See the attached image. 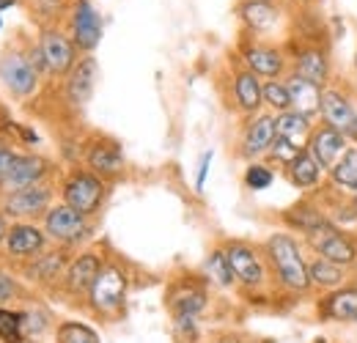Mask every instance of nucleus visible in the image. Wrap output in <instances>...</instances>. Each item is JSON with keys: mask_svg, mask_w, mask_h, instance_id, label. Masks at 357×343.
Returning <instances> with one entry per match:
<instances>
[{"mask_svg": "<svg viewBox=\"0 0 357 343\" xmlns=\"http://www.w3.org/2000/svg\"><path fill=\"white\" fill-rule=\"evenodd\" d=\"M63 264H66V256H63V253H47V256L36 258V264L28 266V275H31L33 280H52V277L61 275Z\"/></svg>", "mask_w": 357, "mask_h": 343, "instance_id": "473e14b6", "label": "nucleus"}, {"mask_svg": "<svg viewBox=\"0 0 357 343\" xmlns=\"http://www.w3.org/2000/svg\"><path fill=\"white\" fill-rule=\"evenodd\" d=\"M102 198H105V181L96 173H75L63 184V204L86 217L102 206Z\"/></svg>", "mask_w": 357, "mask_h": 343, "instance_id": "20e7f679", "label": "nucleus"}, {"mask_svg": "<svg viewBox=\"0 0 357 343\" xmlns=\"http://www.w3.org/2000/svg\"><path fill=\"white\" fill-rule=\"evenodd\" d=\"M6 245H8V253L17 258H31L36 253H42L45 247V234L28 222H17L8 228V236H6Z\"/></svg>", "mask_w": 357, "mask_h": 343, "instance_id": "6ab92c4d", "label": "nucleus"}, {"mask_svg": "<svg viewBox=\"0 0 357 343\" xmlns=\"http://www.w3.org/2000/svg\"><path fill=\"white\" fill-rule=\"evenodd\" d=\"M89 165L96 173H102V176L119 173L124 168V157H121L119 143H113V140H99V143H93L89 151Z\"/></svg>", "mask_w": 357, "mask_h": 343, "instance_id": "b1692460", "label": "nucleus"}, {"mask_svg": "<svg viewBox=\"0 0 357 343\" xmlns=\"http://www.w3.org/2000/svg\"><path fill=\"white\" fill-rule=\"evenodd\" d=\"M275 181V173L269 171L267 165H261V162H253V165H248V171H245V184H248V190H267L269 184Z\"/></svg>", "mask_w": 357, "mask_h": 343, "instance_id": "c9c22d12", "label": "nucleus"}, {"mask_svg": "<svg viewBox=\"0 0 357 343\" xmlns=\"http://www.w3.org/2000/svg\"><path fill=\"white\" fill-rule=\"evenodd\" d=\"M300 151H305V148H300V146H294V143H289V140H283V137H275V143H272V148H269V154H272L283 168H289V165L297 160Z\"/></svg>", "mask_w": 357, "mask_h": 343, "instance_id": "e433bc0d", "label": "nucleus"}, {"mask_svg": "<svg viewBox=\"0 0 357 343\" xmlns=\"http://www.w3.org/2000/svg\"><path fill=\"white\" fill-rule=\"evenodd\" d=\"M355 66H357V61H355Z\"/></svg>", "mask_w": 357, "mask_h": 343, "instance_id": "a18cd8bd", "label": "nucleus"}, {"mask_svg": "<svg viewBox=\"0 0 357 343\" xmlns=\"http://www.w3.org/2000/svg\"><path fill=\"white\" fill-rule=\"evenodd\" d=\"M17 157H20V154H14V151H8V148H0V178L8 173V168L14 165Z\"/></svg>", "mask_w": 357, "mask_h": 343, "instance_id": "a19ab883", "label": "nucleus"}, {"mask_svg": "<svg viewBox=\"0 0 357 343\" xmlns=\"http://www.w3.org/2000/svg\"><path fill=\"white\" fill-rule=\"evenodd\" d=\"M14 294H17V283H14V277H11L8 272L0 269V305L8 302Z\"/></svg>", "mask_w": 357, "mask_h": 343, "instance_id": "4c0bfd02", "label": "nucleus"}, {"mask_svg": "<svg viewBox=\"0 0 357 343\" xmlns=\"http://www.w3.org/2000/svg\"><path fill=\"white\" fill-rule=\"evenodd\" d=\"M55 335H58V343H99V335L80 321H63Z\"/></svg>", "mask_w": 357, "mask_h": 343, "instance_id": "72a5a7b5", "label": "nucleus"}, {"mask_svg": "<svg viewBox=\"0 0 357 343\" xmlns=\"http://www.w3.org/2000/svg\"><path fill=\"white\" fill-rule=\"evenodd\" d=\"M275 116H256L242 137V154L245 157H261L269 154L272 143H275Z\"/></svg>", "mask_w": 357, "mask_h": 343, "instance_id": "dca6fc26", "label": "nucleus"}, {"mask_svg": "<svg viewBox=\"0 0 357 343\" xmlns=\"http://www.w3.org/2000/svg\"><path fill=\"white\" fill-rule=\"evenodd\" d=\"M242 17L250 28L256 31H269L275 22H278V8L269 3V0H248L242 6Z\"/></svg>", "mask_w": 357, "mask_h": 343, "instance_id": "cd10ccee", "label": "nucleus"}, {"mask_svg": "<svg viewBox=\"0 0 357 343\" xmlns=\"http://www.w3.org/2000/svg\"><path fill=\"white\" fill-rule=\"evenodd\" d=\"M305 239H308V245L316 250L319 258H327V261H333L344 269L357 264V245L347 234H341L330 220L321 222L319 228H313L311 234H305Z\"/></svg>", "mask_w": 357, "mask_h": 343, "instance_id": "7ed1b4c3", "label": "nucleus"}, {"mask_svg": "<svg viewBox=\"0 0 357 343\" xmlns=\"http://www.w3.org/2000/svg\"><path fill=\"white\" fill-rule=\"evenodd\" d=\"M330 176L338 187L357 192V148H347L344 157L330 168Z\"/></svg>", "mask_w": 357, "mask_h": 343, "instance_id": "c756f323", "label": "nucleus"}, {"mask_svg": "<svg viewBox=\"0 0 357 343\" xmlns=\"http://www.w3.org/2000/svg\"><path fill=\"white\" fill-rule=\"evenodd\" d=\"M267 258L272 264L275 277L280 280L283 289L294 294H305L311 289V275H308V261L303 256L300 245L289 234H272L267 239Z\"/></svg>", "mask_w": 357, "mask_h": 343, "instance_id": "f257e3e1", "label": "nucleus"}, {"mask_svg": "<svg viewBox=\"0 0 357 343\" xmlns=\"http://www.w3.org/2000/svg\"><path fill=\"white\" fill-rule=\"evenodd\" d=\"M50 162L42 157H33V154H22L14 160V165L8 168V173L0 178V190L6 192H17V190H25V187H33L45 178Z\"/></svg>", "mask_w": 357, "mask_h": 343, "instance_id": "9d476101", "label": "nucleus"}, {"mask_svg": "<svg viewBox=\"0 0 357 343\" xmlns=\"http://www.w3.org/2000/svg\"><path fill=\"white\" fill-rule=\"evenodd\" d=\"M234 96H236V105L245 113H256L264 105V86H261L259 75H253L250 69L248 72H239L234 77Z\"/></svg>", "mask_w": 357, "mask_h": 343, "instance_id": "4be33fe9", "label": "nucleus"}, {"mask_svg": "<svg viewBox=\"0 0 357 343\" xmlns=\"http://www.w3.org/2000/svg\"><path fill=\"white\" fill-rule=\"evenodd\" d=\"M283 220H286L291 228L303 231V234H311L313 228H319L321 222H327V217L321 215V209H316L311 204H297V206H291L289 212H283Z\"/></svg>", "mask_w": 357, "mask_h": 343, "instance_id": "c85d7f7f", "label": "nucleus"}, {"mask_svg": "<svg viewBox=\"0 0 357 343\" xmlns=\"http://www.w3.org/2000/svg\"><path fill=\"white\" fill-rule=\"evenodd\" d=\"M264 105H269L275 113H286L291 110V96H289V86L280 80H269L264 86Z\"/></svg>", "mask_w": 357, "mask_h": 343, "instance_id": "f704fd0d", "label": "nucleus"}, {"mask_svg": "<svg viewBox=\"0 0 357 343\" xmlns=\"http://www.w3.org/2000/svg\"><path fill=\"white\" fill-rule=\"evenodd\" d=\"M45 231L47 236L63 242V245H72L77 239H83L89 234V222H86V215L75 212L72 206L61 204V206H52L45 217Z\"/></svg>", "mask_w": 357, "mask_h": 343, "instance_id": "0eeeda50", "label": "nucleus"}, {"mask_svg": "<svg viewBox=\"0 0 357 343\" xmlns=\"http://www.w3.org/2000/svg\"><path fill=\"white\" fill-rule=\"evenodd\" d=\"M204 272H206V277L212 280V283H218V286H234V272H231V266H228V258H225V250H215L212 256L206 258V264H204Z\"/></svg>", "mask_w": 357, "mask_h": 343, "instance_id": "2f4dec72", "label": "nucleus"}, {"mask_svg": "<svg viewBox=\"0 0 357 343\" xmlns=\"http://www.w3.org/2000/svg\"><path fill=\"white\" fill-rule=\"evenodd\" d=\"M311 132H313L311 119L303 116V113H297V110H286V113H278L275 116V135L283 137V140H289V143H294V146H300V148H305Z\"/></svg>", "mask_w": 357, "mask_h": 343, "instance_id": "412c9836", "label": "nucleus"}, {"mask_svg": "<svg viewBox=\"0 0 357 343\" xmlns=\"http://www.w3.org/2000/svg\"><path fill=\"white\" fill-rule=\"evenodd\" d=\"M22 316H25V333L28 335H36L45 330V316H39V313H22Z\"/></svg>", "mask_w": 357, "mask_h": 343, "instance_id": "ea45409f", "label": "nucleus"}, {"mask_svg": "<svg viewBox=\"0 0 357 343\" xmlns=\"http://www.w3.org/2000/svg\"><path fill=\"white\" fill-rule=\"evenodd\" d=\"M286 86H289V96H291V110H297V113H303L308 119L321 110V86L300 77L297 72L286 80Z\"/></svg>", "mask_w": 357, "mask_h": 343, "instance_id": "a211bd4d", "label": "nucleus"}, {"mask_svg": "<svg viewBox=\"0 0 357 343\" xmlns=\"http://www.w3.org/2000/svg\"><path fill=\"white\" fill-rule=\"evenodd\" d=\"M39 52L45 58L47 72H52V75H66L75 66V44L58 31H45L42 33Z\"/></svg>", "mask_w": 357, "mask_h": 343, "instance_id": "9b49d317", "label": "nucleus"}, {"mask_svg": "<svg viewBox=\"0 0 357 343\" xmlns=\"http://www.w3.org/2000/svg\"><path fill=\"white\" fill-rule=\"evenodd\" d=\"M209 165H212V151H206L201 157V165H198V178H195V190L204 192V184H206V176H209Z\"/></svg>", "mask_w": 357, "mask_h": 343, "instance_id": "58836bf2", "label": "nucleus"}, {"mask_svg": "<svg viewBox=\"0 0 357 343\" xmlns=\"http://www.w3.org/2000/svg\"><path fill=\"white\" fill-rule=\"evenodd\" d=\"M72 33H75V44L80 49H93L99 39H102V20L96 14V8L89 0H80L75 6V17H72Z\"/></svg>", "mask_w": 357, "mask_h": 343, "instance_id": "4468645a", "label": "nucleus"}, {"mask_svg": "<svg viewBox=\"0 0 357 343\" xmlns=\"http://www.w3.org/2000/svg\"><path fill=\"white\" fill-rule=\"evenodd\" d=\"M305 151L319 162L321 171H330V168L344 157V151H347V137H344L341 132H335L333 127L321 124V127H316L311 132V137H308V143H305Z\"/></svg>", "mask_w": 357, "mask_h": 343, "instance_id": "6e6552de", "label": "nucleus"}, {"mask_svg": "<svg viewBox=\"0 0 357 343\" xmlns=\"http://www.w3.org/2000/svg\"><path fill=\"white\" fill-rule=\"evenodd\" d=\"M319 316L324 321L357 324V286H341L319 302Z\"/></svg>", "mask_w": 357, "mask_h": 343, "instance_id": "ddd939ff", "label": "nucleus"}, {"mask_svg": "<svg viewBox=\"0 0 357 343\" xmlns=\"http://www.w3.org/2000/svg\"><path fill=\"white\" fill-rule=\"evenodd\" d=\"M0 80L11 88L17 96H31L36 91L39 75H36V66L25 55L6 52L3 61H0Z\"/></svg>", "mask_w": 357, "mask_h": 343, "instance_id": "1a4fd4ad", "label": "nucleus"}, {"mask_svg": "<svg viewBox=\"0 0 357 343\" xmlns=\"http://www.w3.org/2000/svg\"><path fill=\"white\" fill-rule=\"evenodd\" d=\"M127 289H130V280H127L124 269H119L116 264H105L89 291L91 307L102 316L116 313L127 300Z\"/></svg>", "mask_w": 357, "mask_h": 343, "instance_id": "f03ea898", "label": "nucleus"}, {"mask_svg": "<svg viewBox=\"0 0 357 343\" xmlns=\"http://www.w3.org/2000/svg\"><path fill=\"white\" fill-rule=\"evenodd\" d=\"M102 258L96 256V253H83V256H77L72 264H69V269H66V275H63V286H66V291L69 294H83V291H91V286H93V280H96V275L102 272Z\"/></svg>", "mask_w": 357, "mask_h": 343, "instance_id": "2eb2a0df", "label": "nucleus"}, {"mask_svg": "<svg viewBox=\"0 0 357 343\" xmlns=\"http://www.w3.org/2000/svg\"><path fill=\"white\" fill-rule=\"evenodd\" d=\"M8 6H14V0H0V8H8Z\"/></svg>", "mask_w": 357, "mask_h": 343, "instance_id": "37998d69", "label": "nucleus"}, {"mask_svg": "<svg viewBox=\"0 0 357 343\" xmlns=\"http://www.w3.org/2000/svg\"><path fill=\"white\" fill-rule=\"evenodd\" d=\"M245 63L259 77H278L283 72V55L275 47H248Z\"/></svg>", "mask_w": 357, "mask_h": 343, "instance_id": "393cba45", "label": "nucleus"}, {"mask_svg": "<svg viewBox=\"0 0 357 343\" xmlns=\"http://www.w3.org/2000/svg\"><path fill=\"white\" fill-rule=\"evenodd\" d=\"M96 86V58H83L80 63H75L69 80H66V96L75 105H86Z\"/></svg>", "mask_w": 357, "mask_h": 343, "instance_id": "aec40b11", "label": "nucleus"}, {"mask_svg": "<svg viewBox=\"0 0 357 343\" xmlns=\"http://www.w3.org/2000/svg\"><path fill=\"white\" fill-rule=\"evenodd\" d=\"M50 190L42 184H33V187H25V190H17V192H8L6 201H3V215L11 217H33L50 212Z\"/></svg>", "mask_w": 357, "mask_h": 343, "instance_id": "f8f14e48", "label": "nucleus"}, {"mask_svg": "<svg viewBox=\"0 0 357 343\" xmlns=\"http://www.w3.org/2000/svg\"><path fill=\"white\" fill-rule=\"evenodd\" d=\"M321 116H324L327 127L341 132L347 140L349 137L357 140V110L355 105L349 102V96H344L335 88H324L321 91Z\"/></svg>", "mask_w": 357, "mask_h": 343, "instance_id": "423d86ee", "label": "nucleus"}, {"mask_svg": "<svg viewBox=\"0 0 357 343\" xmlns=\"http://www.w3.org/2000/svg\"><path fill=\"white\" fill-rule=\"evenodd\" d=\"M225 258H228V266L236 277V283L248 286V289H256V286H264L267 280V266L261 256L250 247V245H242V242H231L225 247Z\"/></svg>", "mask_w": 357, "mask_h": 343, "instance_id": "39448f33", "label": "nucleus"}, {"mask_svg": "<svg viewBox=\"0 0 357 343\" xmlns=\"http://www.w3.org/2000/svg\"><path fill=\"white\" fill-rule=\"evenodd\" d=\"M22 343H33V341H22Z\"/></svg>", "mask_w": 357, "mask_h": 343, "instance_id": "c03bdc74", "label": "nucleus"}, {"mask_svg": "<svg viewBox=\"0 0 357 343\" xmlns=\"http://www.w3.org/2000/svg\"><path fill=\"white\" fill-rule=\"evenodd\" d=\"M6 236H8V225H6V220L0 217V242H3Z\"/></svg>", "mask_w": 357, "mask_h": 343, "instance_id": "79ce46f5", "label": "nucleus"}, {"mask_svg": "<svg viewBox=\"0 0 357 343\" xmlns=\"http://www.w3.org/2000/svg\"><path fill=\"white\" fill-rule=\"evenodd\" d=\"M297 75L311 80L316 86H324L330 77V58L324 49L319 47H308L303 52H297Z\"/></svg>", "mask_w": 357, "mask_h": 343, "instance_id": "5701e85b", "label": "nucleus"}, {"mask_svg": "<svg viewBox=\"0 0 357 343\" xmlns=\"http://www.w3.org/2000/svg\"><path fill=\"white\" fill-rule=\"evenodd\" d=\"M0 341L3 343L25 341V316L22 313L0 307Z\"/></svg>", "mask_w": 357, "mask_h": 343, "instance_id": "7c9ffc66", "label": "nucleus"}, {"mask_svg": "<svg viewBox=\"0 0 357 343\" xmlns=\"http://www.w3.org/2000/svg\"><path fill=\"white\" fill-rule=\"evenodd\" d=\"M168 307L174 313V319L178 316H201V310L206 307V291L195 283H178L168 291Z\"/></svg>", "mask_w": 357, "mask_h": 343, "instance_id": "f3484780", "label": "nucleus"}, {"mask_svg": "<svg viewBox=\"0 0 357 343\" xmlns=\"http://www.w3.org/2000/svg\"><path fill=\"white\" fill-rule=\"evenodd\" d=\"M286 176H289V181H291L294 187L311 190V187L319 184V178H321V168H319V162L313 160L308 151H300L297 160L286 168Z\"/></svg>", "mask_w": 357, "mask_h": 343, "instance_id": "bb28decb", "label": "nucleus"}, {"mask_svg": "<svg viewBox=\"0 0 357 343\" xmlns=\"http://www.w3.org/2000/svg\"><path fill=\"white\" fill-rule=\"evenodd\" d=\"M308 275H311V286L321 289V291H335L344 286L347 280V269L327 261V258H316L308 264Z\"/></svg>", "mask_w": 357, "mask_h": 343, "instance_id": "a878e982", "label": "nucleus"}]
</instances>
